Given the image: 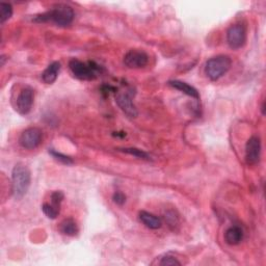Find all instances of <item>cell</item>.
Returning a JSON list of instances; mask_svg holds the SVG:
<instances>
[{"label": "cell", "mask_w": 266, "mask_h": 266, "mask_svg": "<svg viewBox=\"0 0 266 266\" xmlns=\"http://www.w3.org/2000/svg\"><path fill=\"white\" fill-rule=\"evenodd\" d=\"M60 71V62L53 61L46 68L42 74V80L47 84H52L57 79V76Z\"/></svg>", "instance_id": "7c38bea8"}, {"label": "cell", "mask_w": 266, "mask_h": 266, "mask_svg": "<svg viewBox=\"0 0 266 266\" xmlns=\"http://www.w3.org/2000/svg\"><path fill=\"white\" fill-rule=\"evenodd\" d=\"M232 66V59L227 56H217L207 60L205 65V74L210 80H218L228 73Z\"/></svg>", "instance_id": "277c9868"}, {"label": "cell", "mask_w": 266, "mask_h": 266, "mask_svg": "<svg viewBox=\"0 0 266 266\" xmlns=\"http://www.w3.org/2000/svg\"><path fill=\"white\" fill-rule=\"evenodd\" d=\"M113 200L114 202L115 203L116 205H124L125 202H126V195H125L123 192L121 191H118V192H114V195H113Z\"/></svg>", "instance_id": "7402d4cb"}, {"label": "cell", "mask_w": 266, "mask_h": 266, "mask_svg": "<svg viewBox=\"0 0 266 266\" xmlns=\"http://www.w3.org/2000/svg\"><path fill=\"white\" fill-rule=\"evenodd\" d=\"M30 171L24 164H16L12 171V192L16 200H21L30 186Z\"/></svg>", "instance_id": "7a4b0ae2"}, {"label": "cell", "mask_w": 266, "mask_h": 266, "mask_svg": "<svg viewBox=\"0 0 266 266\" xmlns=\"http://www.w3.org/2000/svg\"><path fill=\"white\" fill-rule=\"evenodd\" d=\"M244 239V231L238 226H232L225 233V241L230 246H237Z\"/></svg>", "instance_id": "8fae6325"}, {"label": "cell", "mask_w": 266, "mask_h": 266, "mask_svg": "<svg viewBox=\"0 0 266 266\" xmlns=\"http://www.w3.org/2000/svg\"><path fill=\"white\" fill-rule=\"evenodd\" d=\"M120 151L135 156V157L140 159H145V160L150 159V156H149L148 153H146L143 150H139V149H136V148H124V149H120Z\"/></svg>", "instance_id": "ac0fdd59"}, {"label": "cell", "mask_w": 266, "mask_h": 266, "mask_svg": "<svg viewBox=\"0 0 266 266\" xmlns=\"http://www.w3.org/2000/svg\"><path fill=\"white\" fill-rule=\"evenodd\" d=\"M169 84L171 87H173L174 89L182 92L185 95L190 96L193 99H199L200 98V94L198 92L197 89H194L191 85H190L189 83H186L184 81H180V80H171L169 82Z\"/></svg>", "instance_id": "4fadbf2b"}, {"label": "cell", "mask_w": 266, "mask_h": 266, "mask_svg": "<svg viewBox=\"0 0 266 266\" xmlns=\"http://www.w3.org/2000/svg\"><path fill=\"white\" fill-rule=\"evenodd\" d=\"M166 221L169 224L170 227H174L178 225V217L175 215L173 211H169V212L166 214Z\"/></svg>", "instance_id": "603a6c76"}, {"label": "cell", "mask_w": 266, "mask_h": 266, "mask_svg": "<svg viewBox=\"0 0 266 266\" xmlns=\"http://www.w3.org/2000/svg\"><path fill=\"white\" fill-rule=\"evenodd\" d=\"M49 153L53 156V158H56L57 160H58L62 163H65V164H72L73 163L72 158H70L69 156H67V155H64V154H61L57 151H53V150L49 151Z\"/></svg>", "instance_id": "ffe728a7"}, {"label": "cell", "mask_w": 266, "mask_h": 266, "mask_svg": "<svg viewBox=\"0 0 266 266\" xmlns=\"http://www.w3.org/2000/svg\"><path fill=\"white\" fill-rule=\"evenodd\" d=\"M13 15V6L11 3H0V22L3 23L9 20Z\"/></svg>", "instance_id": "e0dca14e"}, {"label": "cell", "mask_w": 266, "mask_h": 266, "mask_svg": "<svg viewBox=\"0 0 266 266\" xmlns=\"http://www.w3.org/2000/svg\"><path fill=\"white\" fill-rule=\"evenodd\" d=\"M42 210L44 214L50 218V220H56V218L58 216L59 214V210L60 207H57L56 205H53L52 203L51 204H48V203H45V204L42 206Z\"/></svg>", "instance_id": "2e32d148"}, {"label": "cell", "mask_w": 266, "mask_h": 266, "mask_svg": "<svg viewBox=\"0 0 266 266\" xmlns=\"http://www.w3.org/2000/svg\"><path fill=\"white\" fill-rule=\"evenodd\" d=\"M133 89H126L125 91L118 92L115 95V102L119 105V107L127 114L129 118H136L138 113L136 106L133 103Z\"/></svg>", "instance_id": "5b68a950"}, {"label": "cell", "mask_w": 266, "mask_h": 266, "mask_svg": "<svg viewBox=\"0 0 266 266\" xmlns=\"http://www.w3.org/2000/svg\"><path fill=\"white\" fill-rule=\"evenodd\" d=\"M261 157V140L258 136H252L246 145V160L249 166H255Z\"/></svg>", "instance_id": "30bf717a"}, {"label": "cell", "mask_w": 266, "mask_h": 266, "mask_svg": "<svg viewBox=\"0 0 266 266\" xmlns=\"http://www.w3.org/2000/svg\"><path fill=\"white\" fill-rule=\"evenodd\" d=\"M69 68L73 76L80 80H94L101 73V68L94 61L83 62L73 58L69 62Z\"/></svg>", "instance_id": "3957f363"}, {"label": "cell", "mask_w": 266, "mask_h": 266, "mask_svg": "<svg viewBox=\"0 0 266 266\" xmlns=\"http://www.w3.org/2000/svg\"><path fill=\"white\" fill-rule=\"evenodd\" d=\"M59 231L67 236H75L78 233V226L72 218H67L64 222H61Z\"/></svg>", "instance_id": "9a60e30c"}, {"label": "cell", "mask_w": 266, "mask_h": 266, "mask_svg": "<svg viewBox=\"0 0 266 266\" xmlns=\"http://www.w3.org/2000/svg\"><path fill=\"white\" fill-rule=\"evenodd\" d=\"M74 20V11L70 5L57 4L50 11L38 15L34 18L35 22H53L58 26H69Z\"/></svg>", "instance_id": "6da1fadb"}, {"label": "cell", "mask_w": 266, "mask_h": 266, "mask_svg": "<svg viewBox=\"0 0 266 266\" xmlns=\"http://www.w3.org/2000/svg\"><path fill=\"white\" fill-rule=\"evenodd\" d=\"M227 42L232 49L242 48L247 42V30L242 24H234L227 31Z\"/></svg>", "instance_id": "8992f818"}, {"label": "cell", "mask_w": 266, "mask_h": 266, "mask_svg": "<svg viewBox=\"0 0 266 266\" xmlns=\"http://www.w3.org/2000/svg\"><path fill=\"white\" fill-rule=\"evenodd\" d=\"M149 56L143 50H130L124 57V64L130 69H140L148 65Z\"/></svg>", "instance_id": "9c48e42d"}, {"label": "cell", "mask_w": 266, "mask_h": 266, "mask_svg": "<svg viewBox=\"0 0 266 266\" xmlns=\"http://www.w3.org/2000/svg\"><path fill=\"white\" fill-rule=\"evenodd\" d=\"M64 198H65V195L61 191H54L51 194V203L53 205L60 207V204H61L62 200H64Z\"/></svg>", "instance_id": "44dd1931"}, {"label": "cell", "mask_w": 266, "mask_h": 266, "mask_svg": "<svg viewBox=\"0 0 266 266\" xmlns=\"http://www.w3.org/2000/svg\"><path fill=\"white\" fill-rule=\"evenodd\" d=\"M42 131L37 127L27 128L21 133L19 137V144L21 147L27 150H34V149L40 146L42 142Z\"/></svg>", "instance_id": "52a82bcc"}, {"label": "cell", "mask_w": 266, "mask_h": 266, "mask_svg": "<svg viewBox=\"0 0 266 266\" xmlns=\"http://www.w3.org/2000/svg\"><path fill=\"white\" fill-rule=\"evenodd\" d=\"M159 265L163 266H169V265H181V262H180L177 258L171 255H167L161 258V260L159 261Z\"/></svg>", "instance_id": "d6986e66"}, {"label": "cell", "mask_w": 266, "mask_h": 266, "mask_svg": "<svg viewBox=\"0 0 266 266\" xmlns=\"http://www.w3.org/2000/svg\"><path fill=\"white\" fill-rule=\"evenodd\" d=\"M139 220L147 227V228L151 230H157L162 225L161 220L158 216H156L150 212H147V211H142V212H139Z\"/></svg>", "instance_id": "5bb4252c"}, {"label": "cell", "mask_w": 266, "mask_h": 266, "mask_svg": "<svg viewBox=\"0 0 266 266\" xmlns=\"http://www.w3.org/2000/svg\"><path fill=\"white\" fill-rule=\"evenodd\" d=\"M34 90L29 87L23 88L16 99V111L23 115L29 114L34 104Z\"/></svg>", "instance_id": "ba28073f"}]
</instances>
